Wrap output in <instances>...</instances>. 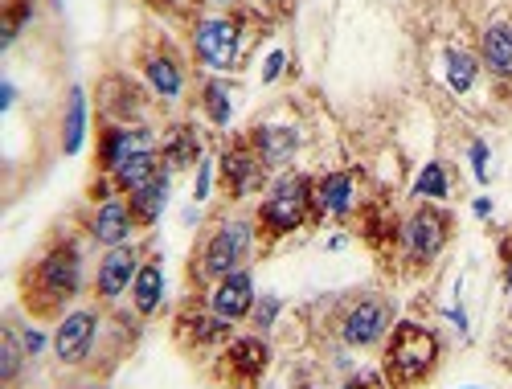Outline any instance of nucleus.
<instances>
[{"instance_id":"b1692460","label":"nucleus","mask_w":512,"mask_h":389,"mask_svg":"<svg viewBox=\"0 0 512 389\" xmlns=\"http://www.w3.org/2000/svg\"><path fill=\"white\" fill-rule=\"evenodd\" d=\"M201 156V144H197V136L189 132V127H177L173 132V140H168V148H164V168H189L193 160Z\"/></svg>"},{"instance_id":"5701e85b","label":"nucleus","mask_w":512,"mask_h":389,"mask_svg":"<svg viewBox=\"0 0 512 389\" xmlns=\"http://www.w3.org/2000/svg\"><path fill=\"white\" fill-rule=\"evenodd\" d=\"M160 156L156 152H140V156H132V160H127L119 172H115V181H119V189L123 193H136V189H144L148 181H156L160 177Z\"/></svg>"},{"instance_id":"58836bf2","label":"nucleus","mask_w":512,"mask_h":389,"mask_svg":"<svg viewBox=\"0 0 512 389\" xmlns=\"http://www.w3.org/2000/svg\"><path fill=\"white\" fill-rule=\"evenodd\" d=\"M267 5H279V0H267Z\"/></svg>"},{"instance_id":"dca6fc26","label":"nucleus","mask_w":512,"mask_h":389,"mask_svg":"<svg viewBox=\"0 0 512 389\" xmlns=\"http://www.w3.org/2000/svg\"><path fill=\"white\" fill-rule=\"evenodd\" d=\"M132 299H136V312L140 316H152L160 308V299H164V267H160V258H148V263H140V275L132 283Z\"/></svg>"},{"instance_id":"ddd939ff","label":"nucleus","mask_w":512,"mask_h":389,"mask_svg":"<svg viewBox=\"0 0 512 389\" xmlns=\"http://www.w3.org/2000/svg\"><path fill=\"white\" fill-rule=\"evenodd\" d=\"M132 230H136V213L123 201H103L99 213L91 218V234L103 246H123L127 238H132Z\"/></svg>"},{"instance_id":"4468645a","label":"nucleus","mask_w":512,"mask_h":389,"mask_svg":"<svg viewBox=\"0 0 512 389\" xmlns=\"http://www.w3.org/2000/svg\"><path fill=\"white\" fill-rule=\"evenodd\" d=\"M254 152H259V160L267 164V168H283L291 156H295V148H300V132L295 127H271V123H263V127H254Z\"/></svg>"},{"instance_id":"7ed1b4c3","label":"nucleus","mask_w":512,"mask_h":389,"mask_svg":"<svg viewBox=\"0 0 512 389\" xmlns=\"http://www.w3.org/2000/svg\"><path fill=\"white\" fill-rule=\"evenodd\" d=\"M250 246H254L250 222H222L218 230H213V238L205 242L201 258H197V263H201V267H197L201 279H226V275L242 271Z\"/></svg>"},{"instance_id":"4be33fe9","label":"nucleus","mask_w":512,"mask_h":389,"mask_svg":"<svg viewBox=\"0 0 512 389\" xmlns=\"http://www.w3.org/2000/svg\"><path fill=\"white\" fill-rule=\"evenodd\" d=\"M82 140H87V95L70 91V103H66V119H62V152L74 156L82 148Z\"/></svg>"},{"instance_id":"423d86ee","label":"nucleus","mask_w":512,"mask_h":389,"mask_svg":"<svg viewBox=\"0 0 512 389\" xmlns=\"http://www.w3.org/2000/svg\"><path fill=\"white\" fill-rule=\"evenodd\" d=\"M390 324H394V312L386 299H361L345 316V324H340V336H345V344H353V349H369V344H377L390 332Z\"/></svg>"},{"instance_id":"72a5a7b5","label":"nucleus","mask_w":512,"mask_h":389,"mask_svg":"<svg viewBox=\"0 0 512 389\" xmlns=\"http://www.w3.org/2000/svg\"><path fill=\"white\" fill-rule=\"evenodd\" d=\"M340 389H386V385H381L377 377H353L349 385H340Z\"/></svg>"},{"instance_id":"2f4dec72","label":"nucleus","mask_w":512,"mask_h":389,"mask_svg":"<svg viewBox=\"0 0 512 389\" xmlns=\"http://www.w3.org/2000/svg\"><path fill=\"white\" fill-rule=\"evenodd\" d=\"M21 344H25V353H29V357H37L41 349H46V332H37V328H25Z\"/></svg>"},{"instance_id":"aec40b11","label":"nucleus","mask_w":512,"mask_h":389,"mask_svg":"<svg viewBox=\"0 0 512 389\" xmlns=\"http://www.w3.org/2000/svg\"><path fill=\"white\" fill-rule=\"evenodd\" d=\"M316 205L324 213H349L353 209V177L349 172H328V177H320Z\"/></svg>"},{"instance_id":"c9c22d12","label":"nucleus","mask_w":512,"mask_h":389,"mask_svg":"<svg viewBox=\"0 0 512 389\" xmlns=\"http://www.w3.org/2000/svg\"><path fill=\"white\" fill-rule=\"evenodd\" d=\"M476 213H480V218H488V213H492V201H488V197H480V201H476Z\"/></svg>"},{"instance_id":"9b49d317","label":"nucleus","mask_w":512,"mask_h":389,"mask_svg":"<svg viewBox=\"0 0 512 389\" xmlns=\"http://www.w3.org/2000/svg\"><path fill=\"white\" fill-rule=\"evenodd\" d=\"M140 152H152V132L148 127H111L103 132V144H99V164L107 172H119L132 156Z\"/></svg>"},{"instance_id":"39448f33","label":"nucleus","mask_w":512,"mask_h":389,"mask_svg":"<svg viewBox=\"0 0 512 389\" xmlns=\"http://www.w3.org/2000/svg\"><path fill=\"white\" fill-rule=\"evenodd\" d=\"M193 50H197V58L209 70H218V74L234 70V62L242 54V29H238V21H230V17H201L197 29H193Z\"/></svg>"},{"instance_id":"9d476101","label":"nucleus","mask_w":512,"mask_h":389,"mask_svg":"<svg viewBox=\"0 0 512 389\" xmlns=\"http://www.w3.org/2000/svg\"><path fill=\"white\" fill-rule=\"evenodd\" d=\"M209 308H213V316H222L230 324L250 316L254 312V279L246 271H234V275L218 279V287H213V295H209Z\"/></svg>"},{"instance_id":"c85d7f7f","label":"nucleus","mask_w":512,"mask_h":389,"mask_svg":"<svg viewBox=\"0 0 512 389\" xmlns=\"http://www.w3.org/2000/svg\"><path fill=\"white\" fill-rule=\"evenodd\" d=\"M279 295H263V304H254V324L259 328H271L275 324V316H279Z\"/></svg>"},{"instance_id":"a878e982","label":"nucleus","mask_w":512,"mask_h":389,"mask_svg":"<svg viewBox=\"0 0 512 389\" xmlns=\"http://www.w3.org/2000/svg\"><path fill=\"white\" fill-rule=\"evenodd\" d=\"M205 111H209V119L218 123V127H226L230 123V115H234V103H230V91L222 82H205Z\"/></svg>"},{"instance_id":"bb28decb","label":"nucleus","mask_w":512,"mask_h":389,"mask_svg":"<svg viewBox=\"0 0 512 389\" xmlns=\"http://www.w3.org/2000/svg\"><path fill=\"white\" fill-rule=\"evenodd\" d=\"M414 193L418 197H431V201L447 197V172H443V164H426L422 177L414 181Z\"/></svg>"},{"instance_id":"f3484780","label":"nucleus","mask_w":512,"mask_h":389,"mask_svg":"<svg viewBox=\"0 0 512 389\" xmlns=\"http://www.w3.org/2000/svg\"><path fill=\"white\" fill-rule=\"evenodd\" d=\"M226 361H230V369H234L238 377L254 381V377H259V373L267 369L271 353H267V344H263L259 336H242V340H234V344H230V353H226Z\"/></svg>"},{"instance_id":"412c9836","label":"nucleus","mask_w":512,"mask_h":389,"mask_svg":"<svg viewBox=\"0 0 512 389\" xmlns=\"http://www.w3.org/2000/svg\"><path fill=\"white\" fill-rule=\"evenodd\" d=\"M164 205H168V172H160L156 181H148L144 189L132 193V213H136L140 226H152L164 213Z\"/></svg>"},{"instance_id":"393cba45","label":"nucleus","mask_w":512,"mask_h":389,"mask_svg":"<svg viewBox=\"0 0 512 389\" xmlns=\"http://www.w3.org/2000/svg\"><path fill=\"white\" fill-rule=\"evenodd\" d=\"M447 82H451L455 95L472 91V82H476V58L467 54V50H447Z\"/></svg>"},{"instance_id":"1a4fd4ad","label":"nucleus","mask_w":512,"mask_h":389,"mask_svg":"<svg viewBox=\"0 0 512 389\" xmlns=\"http://www.w3.org/2000/svg\"><path fill=\"white\" fill-rule=\"evenodd\" d=\"M95 328H99V316L95 312H70L58 332H54V353L62 365H78V361H87L91 353V344H95Z\"/></svg>"},{"instance_id":"2eb2a0df","label":"nucleus","mask_w":512,"mask_h":389,"mask_svg":"<svg viewBox=\"0 0 512 389\" xmlns=\"http://www.w3.org/2000/svg\"><path fill=\"white\" fill-rule=\"evenodd\" d=\"M480 58H484V66H488L496 78H512V25L496 21V25L484 29Z\"/></svg>"},{"instance_id":"cd10ccee","label":"nucleus","mask_w":512,"mask_h":389,"mask_svg":"<svg viewBox=\"0 0 512 389\" xmlns=\"http://www.w3.org/2000/svg\"><path fill=\"white\" fill-rule=\"evenodd\" d=\"M0 357H5V361H0V377H5V385H13L17 381V373H21V365H25V344H17V336L9 332L5 336V349H0Z\"/></svg>"},{"instance_id":"a211bd4d","label":"nucleus","mask_w":512,"mask_h":389,"mask_svg":"<svg viewBox=\"0 0 512 389\" xmlns=\"http://www.w3.org/2000/svg\"><path fill=\"white\" fill-rule=\"evenodd\" d=\"M103 95H115V99H103V111H107L111 119H132V115L144 111L140 86L127 82V78H107V82H103Z\"/></svg>"},{"instance_id":"f03ea898","label":"nucleus","mask_w":512,"mask_h":389,"mask_svg":"<svg viewBox=\"0 0 512 389\" xmlns=\"http://www.w3.org/2000/svg\"><path fill=\"white\" fill-rule=\"evenodd\" d=\"M316 205V185L308 181V177H283L271 193H267V201H263V209H259V222H263V230L267 234H291V230H300L304 222H308V209Z\"/></svg>"},{"instance_id":"4c0bfd02","label":"nucleus","mask_w":512,"mask_h":389,"mask_svg":"<svg viewBox=\"0 0 512 389\" xmlns=\"http://www.w3.org/2000/svg\"><path fill=\"white\" fill-rule=\"evenodd\" d=\"M508 291H512V263H508Z\"/></svg>"},{"instance_id":"c756f323","label":"nucleus","mask_w":512,"mask_h":389,"mask_svg":"<svg viewBox=\"0 0 512 389\" xmlns=\"http://www.w3.org/2000/svg\"><path fill=\"white\" fill-rule=\"evenodd\" d=\"M209 181H213L209 160H197V185H193V197H197V201H205V197H209Z\"/></svg>"},{"instance_id":"e433bc0d","label":"nucleus","mask_w":512,"mask_h":389,"mask_svg":"<svg viewBox=\"0 0 512 389\" xmlns=\"http://www.w3.org/2000/svg\"><path fill=\"white\" fill-rule=\"evenodd\" d=\"M209 5H242V0H209Z\"/></svg>"},{"instance_id":"20e7f679","label":"nucleus","mask_w":512,"mask_h":389,"mask_svg":"<svg viewBox=\"0 0 512 389\" xmlns=\"http://www.w3.org/2000/svg\"><path fill=\"white\" fill-rule=\"evenodd\" d=\"M78 287H82V254L78 246L58 242L37 263V299H46V308H58L78 295Z\"/></svg>"},{"instance_id":"f704fd0d","label":"nucleus","mask_w":512,"mask_h":389,"mask_svg":"<svg viewBox=\"0 0 512 389\" xmlns=\"http://www.w3.org/2000/svg\"><path fill=\"white\" fill-rule=\"evenodd\" d=\"M17 91H13V82H5V91H0V107H13Z\"/></svg>"},{"instance_id":"6ab92c4d","label":"nucleus","mask_w":512,"mask_h":389,"mask_svg":"<svg viewBox=\"0 0 512 389\" xmlns=\"http://www.w3.org/2000/svg\"><path fill=\"white\" fill-rule=\"evenodd\" d=\"M144 74H148L152 91H156L160 99H177L181 86H185V74H181L177 58H168V54H152V58L144 62Z\"/></svg>"},{"instance_id":"473e14b6","label":"nucleus","mask_w":512,"mask_h":389,"mask_svg":"<svg viewBox=\"0 0 512 389\" xmlns=\"http://www.w3.org/2000/svg\"><path fill=\"white\" fill-rule=\"evenodd\" d=\"M283 62H287V54H283V50H275V54L267 58V66H263V82H275V78L283 74Z\"/></svg>"},{"instance_id":"6e6552de","label":"nucleus","mask_w":512,"mask_h":389,"mask_svg":"<svg viewBox=\"0 0 512 389\" xmlns=\"http://www.w3.org/2000/svg\"><path fill=\"white\" fill-rule=\"evenodd\" d=\"M136 275H140V250L136 246H111L107 250V258L99 263V279H95V291H99V299H119L127 287L136 283Z\"/></svg>"},{"instance_id":"f257e3e1","label":"nucleus","mask_w":512,"mask_h":389,"mask_svg":"<svg viewBox=\"0 0 512 389\" xmlns=\"http://www.w3.org/2000/svg\"><path fill=\"white\" fill-rule=\"evenodd\" d=\"M439 365V340L431 328L422 324H398L394 336H390V349H386V377L394 389H406V385H418L435 373Z\"/></svg>"},{"instance_id":"7c9ffc66","label":"nucleus","mask_w":512,"mask_h":389,"mask_svg":"<svg viewBox=\"0 0 512 389\" xmlns=\"http://www.w3.org/2000/svg\"><path fill=\"white\" fill-rule=\"evenodd\" d=\"M472 168H476V177L480 181H488V144H472Z\"/></svg>"},{"instance_id":"f8f14e48","label":"nucleus","mask_w":512,"mask_h":389,"mask_svg":"<svg viewBox=\"0 0 512 389\" xmlns=\"http://www.w3.org/2000/svg\"><path fill=\"white\" fill-rule=\"evenodd\" d=\"M263 160H259V152L254 148H230L226 156H222V181H226V189L234 193V197H246V193H254L263 185Z\"/></svg>"},{"instance_id":"0eeeda50","label":"nucleus","mask_w":512,"mask_h":389,"mask_svg":"<svg viewBox=\"0 0 512 389\" xmlns=\"http://www.w3.org/2000/svg\"><path fill=\"white\" fill-rule=\"evenodd\" d=\"M447 230H451L447 213H439V209H418L414 218L406 222V230H402V242H406V250H410L414 263H431V258L447 246Z\"/></svg>"}]
</instances>
